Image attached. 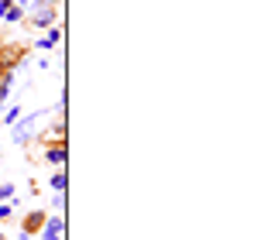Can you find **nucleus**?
<instances>
[{"label": "nucleus", "instance_id": "nucleus-1", "mask_svg": "<svg viewBox=\"0 0 254 240\" xmlns=\"http://www.w3.org/2000/svg\"><path fill=\"white\" fill-rule=\"evenodd\" d=\"M24 59H28V48H24V45H17V41H0V76L14 72Z\"/></svg>", "mask_w": 254, "mask_h": 240}, {"label": "nucleus", "instance_id": "nucleus-2", "mask_svg": "<svg viewBox=\"0 0 254 240\" xmlns=\"http://www.w3.org/2000/svg\"><path fill=\"white\" fill-rule=\"evenodd\" d=\"M45 117H48V110H35V114H28V117L21 120V123H14V127H10V130H14V141H17V144H28Z\"/></svg>", "mask_w": 254, "mask_h": 240}, {"label": "nucleus", "instance_id": "nucleus-3", "mask_svg": "<svg viewBox=\"0 0 254 240\" xmlns=\"http://www.w3.org/2000/svg\"><path fill=\"white\" fill-rule=\"evenodd\" d=\"M45 220H48V213H45V209H31V213L24 216V223H21V234H28V237H31V234H38V230L45 227Z\"/></svg>", "mask_w": 254, "mask_h": 240}, {"label": "nucleus", "instance_id": "nucleus-4", "mask_svg": "<svg viewBox=\"0 0 254 240\" xmlns=\"http://www.w3.org/2000/svg\"><path fill=\"white\" fill-rule=\"evenodd\" d=\"M62 230H65V220L62 216H52V220H45V227L38 234H42V240H62Z\"/></svg>", "mask_w": 254, "mask_h": 240}, {"label": "nucleus", "instance_id": "nucleus-5", "mask_svg": "<svg viewBox=\"0 0 254 240\" xmlns=\"http://www.w3.org/2000/svg\"><path fill=\"white\" fill-rule=\"evenodd\" d=\"M69 158V148H65V141H55V144H48V151H45V161L48 165H65Z\"/></svg>", "mask_w": 254, "mask_h": 240}, {"label": "nucleus", "instance_id": "nucleus-6", "mask_svg": "<svg viewBox=\"0 0 254 240\" xmlns=\"http://www.w3.org/2000/svg\"><path fill=\"white\" fill-rule=\"evenodd\" d=\"M62 41V31H55V28H48V35L45 38H38V48H55Z\"/></svg>", "mask_w": 254, "mask_h": 240}, {"label": "nucleus", "instance_id": "nucleus-7", "mask_svg": "<svg viewBox=\"0 0 254 240\" xmlns=\"http://www.w3.org/2000/svg\"><path fill=\"white\" fill-rule=\"evenodd\" d=\"M3 17H7V21H10V24H17V21H21V17H24V14H21V7H17V3H10V7H7V10H3Z\"/></svg>", "mask_w": 254, "mask_h": 240}, {"label": "nucleus", "instance_id": "nucleus-8", "mask_svg": "<svg viewBox=\"0 0 254 240\" xmlns=\"http://www.w3.org/2000/svg\"><path fill=\"white\" fill-rule=\"evenodd\" d=\"M65 185H69V179H65V172H59V175H52V189H55V192H65Z\"/></svg>", "mask_w": 254, "mask_h": 240}, {"label": "nucleus", "instance_id": "nucleus-9", "mask_svg": "<svg viewBox=\"0 0 254 240\" xmlns=\"http://www.w3.org/2000/svg\"><path fill=\"white\" fill-rule=\"evenodd\" d=\"M17 117H21V110H17V107H10V110H7V117H3V123H10V127H14Z\"/></svg>", "mask_w": 254, "mask_h": 240}, {"label": "nucleus", "instance_id": "nucleus-10", "mask_svg": "<svg viewBox=\"0 0 254 240\" xmlns=\"http://www.w3.org/2000/svg\"><path fill=\"white\" fill-rule=\"evenodd\" d=\"M52 202H55V209H65V192H59V196H55Z\"/></svg>", "mask_w": 254, "mask_h": 240}, {"label": "nucleus", "instance_id": "nucleus-11", "mask_svg": "<svg viewBox=\"0 0 254 240\" xmlns=\"http://www.w3.org/2000/svg\"><path fill=\"white\" fill-rule=\"evenodd\" d=\"M10 3H14V0H0V17H3V10H7Z\"/></svg>", "mask_w": 254, "mask_h": 240}]
</instances>
